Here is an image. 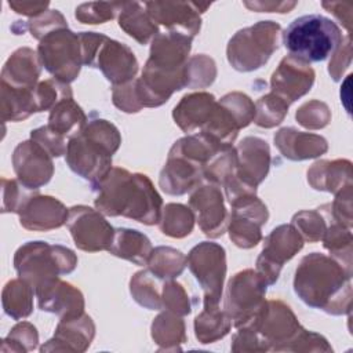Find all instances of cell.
<instances>
[{
    "instance_id": "cell-16",
    "label": "cell",
    "mask_w": 353,
    "mask_h": 353,
    "mask_svg": "<svg viewBox=\"0 0 353 353\" xmlns=\"http://www.w3.org/2000/svg\"><path fill=\"white\" fill-rule=\"evenodd\" d=\"M189 205L205 236L215 239L225 233L228 211L218 185L207 183L194 188L189 199Z\"/></svg>"
},
{
    "instance_id": "cell-5",
    "label": "cell",
    "mask_w": 353,
    "mask_h": 353,
    "mask_svg": "<svg viewBox=\"0 0 353 353\" xmlns=\"http://www.w3.org/2000/svg\"><path fill=\"white\" fill-rule=\"evenodd\" d=\"M76 265L77 256L72 250L46 241H28L14 255V268L18 276L33 288L47 280L73 272Z\"/></svg>"
},
{
    "instance_id": "cell-47",
    "label": "cell",
    "mask_w": 353,
    "mask_h": 353,
    "mask_svg": "<svg viewBox=\"0 0 353 353\" xmlns=\"http://www.w3.org/2000/svg\"><path fill=\"white\" fill-rule=\"evenodd\" d=\"M59 28H68V25L63 15L58 10H47L28 22L30 34L39 40H41L47 33Z\"/></svg>"
},
{
    "instance_id": "cell-25",
    "label": "cell",
    "mask_w": 353,
    "mask_h": 353,
    "mask_svg": "<svg viewBox=\"0 0 353 353\" xmlns=\"http://www.w3.org/2000/svg\"><path fill=\"white\" fill-rule=\"evenodd\" d=\"M216 101L212 94L193 92L185 95L174 108L172 116L183 132H193L201 128L211 116Z\"/></svg>"
},
{
    "instance_id": "cell-4",
    "label": "cell",
    "mask_w": 353,
    "mask_h": 353,
    "mask_svg": "<svg viewBox=\"0 0 353 353\" xmlns=\"http://www.w3.org/2000/svg\"><path fill=\"white\" fill-rule=\"evenodd\" d=\"M342 40L339 26L320 14L302 15L283 32V44L290 57L307 65L325 61L336 51Z\"/></svg>"
},
{
    "instance_id": "cell-7",
    "label": "cell",
    "mask_w": 353,
    "mask_h": 353,
    "mask_svg": "<svg viewBox=\"0 0 353 353\" xmlns=\"http://www.w3.org/2000/svg\"><path fill=\"white\" fill-rule=\"evenodd\" d=\"M268 284L256 270L245 269L234 274L226 290L223 312L234 327L258 330L266 310L265 301Z\"/></svg>"
},
{
    "instance_id": "cell-48",
    "label": "cell",
    "mask_w": 353,
    "mask_h": 353,
    "mask_svg": "<svg viewBox=\"0 0 353 353\" xmlns=\"http://www.w3.org/2000/svg\"><path fill=\"white\" fill-rule=\"evenodd\" d=\"M113 103L125 113H135L142 109L137 94L135 79L120 85H113Z\"/></svg>"
},
{
    "instance_id": "cell-32",
    "label": "cell",
    "mask_w": 353,
    "mask_h": 353,
    "mask_svg": "<svg viewBox=\"0 0 353 353\" xmlns=\"http://www.w3.org/2000/svg\"><path fill=\"white\" fill-rule=\"evenodd\" d=\"M34 288L23 279L10 280L3 288V309L14 320L28 317L33 310Z\"/></svg>"
},
{
    "instance_id": "cell-45",
    "label": "cell",
    "mask_w": 353,
    "mask_h": 353,
    "mask_svg": "<svg viewBox=\"0 0 353 353\" xmlns=\"http://www.w3.org/2000/svg\"><path fill=\"white\" fill-rule=\"evenodd\" d=\"M161 302L163 307L167 310L178 314L185 316L190 313V303L189 296L183 287L172 280H165L163 285V294H161Z\"/></svg>"
},
{
    "instance_id": "cell-24",
    "label": "cell",
    "mask_w": 353,
    "mask_h": 353,
    "mask_svg": "<svg viewBox=\"0 0 353 353\" xmlns=\"http://www.w3.org/2000/svg\"><path fill=\"white\" fill-rule=\"evenodd\" d=\"M37 52L22 47L12 52L1 72V83L15 88H34L41 72Z\"/></svg>"
},
{
    "instance_id": "cell-2",
    "label": "cell",
    "mask_w": 353,
    "mask_h": 353,
    "mask_svg": "<svg viewBox=\"0 0 353 353\" xmlns=\"http://www.w3.org/2000/svg\"><path fill=\"white\" fill-rule=\"evenodd\" d=\"M352 273L331 256L312 252L302 258L295 272L294 290L310 307L330 314L350 312Z\"/></svg>"
},
{
    "instance_id": "cell-35",
    "label": "cell",
    "mask_w": 353,
    "mask_h": 353,
    "mask_svg": "<svg viewBox=\"0 0 353 353\" xmlns=\"http://www.w3.org/2000/svg\"><path fill=\"white\" fill-rule=\"evenodd\" d=\"M148 266V270H150L159 279L172 280L183 272L186 266V256L175 248L157 247L152 251Z\"/></svg>"
},
{
    "instance_id": "cell-43",
    "label": "cell",
    "mask_w": 353,
    "mask_h": 353,
    "mask_svg": "<svg viewBox=\"0 0 353 353\" xmlns=\"http://www.w3.org/2000/svg\"><path fill=\"white\" fill-rule=\"evenodd\" d=\"M123 3H84L76 8V19L81 23L97 25L113 19L120 12Z\"/></svg>"
},
{
    "instance_id": "cell-49",
    "label": "cell",
    "mask_w": 353,
    "mask_h": 353,
    "mask_svg": "<svg viewBox=\"0 0 353 353\" xmlns=\"http://www.w3.org/2000/svg\"><path fill=\"white\" fill-rule=\"evenodd\" d=\"M30 139L40 143L52 157H59L66 154L68 143L66 139L52 132L47 125L39 127L30 132Z\"/></svg>"
},
{
    "instance_id": "cell-10",
    "label": "cell",
    "mask_w": 353,
    "mask_h": 353,
    "mask_svg": "<svg viewBox=\"0 0 353 353\" xmlns=\"http://www.w3.org/2000/svg\"><path fill=\"white\" fill-rule=\"evenodd\" d=\"M186 265L204 291V303L218 305L226 274L225 250L216 243L203 241L186 256Z\"/></svg>"
},
{
    "instance_id": "cell-33",
    "label": "cell",
    "mask_w": 353,
    "mask_h": 353,
    "mask_svg": "<svg viewBox=\"0 0 353 353\" xmlns=\"http://www.w3.org/2000/svg\"><path fill=\"white\" fill-rule=\"evenodd\" d=\"M232 325V320L218 305L204 303V309L197 314L194 320L196 336L201 343H212L214 341L223 338Z\"/></svg>"
},
{
    "instance_id": "cell-51",
    "label": "cell",
    "mask_w": 353,
    "mask_h": 353,
    "mask_svg": "<svg viewBox=\"0 0 353 353\" xmlns=\"http://www.w3.org/2000/svg\"><path fill=\"white\" fill-rule=\"evenodd\" d=\"M350 55H352V46H350V36H347L345 40H342V43L339 44V47L332 55V61L330 62L328 72L335 81L341 79L343 70L350 65Z\"/></svg>"
},
{
    "instance_id": "cell-17",
    "label": "cell",
    "mask_w": 353,
    "mask_h": 353,
    "mask_svg": "<svg viewBox=\"0 0 353 353\" xmlns=\"http://www.w3.org/2000/svg\"><path fill=\"white\" fill-rule=\"evenodd\" d=\"M203 168L204 164L172 145L167 163L160 172V188L168 194H185L199 186L203 178Z\"/></svg>"
},
{
    "instance_id": "cell-38",
    "label": "cell",
    "mask_w": 353,
    "mask_h": 353,
    "mask_svg": "<svg viewBox=\"0 0 353 353\" xmlns=\"http://www.w3.org/2000/svg\"><path fill=\"white\" fill-rule=\"evenodd\" d=\"M288 103L273 92L259 98L255 103V124L263 128H272L283 121L288 112Z\"/></svg>"
},
{
    "instance_id": "cell-13",
    "label": "cell",
    "mask_w": 353,
    "mask_h": 353,
    "mask_svg": "<svg viewBox=\"0 0 353 353\" xmlns=\"http://www.w3.org/2000/svg\"><path fill=\"white\" fill-rule=\"evenodd\" d=\"M152 21L167 32L181 33L193 39L201 26L200 14L210 4L183 3V1H148L143 3Z\"/></svg>"
},
{
    "instance_id": "cell-50",
    "label": "cell",
    "mask_w": 353,
    "mask_h": 353,
    "mask_svg": "<svg viewBox=\"0 0 353 353\" xmlns=\"http://www.w3.org/2000/svg\"><path fill=\"white\" fill-rule=\"evenodd\" d=\"M6 342H14V343H21V349L22 352H28L36 347L37 342H39V336L36 332V328L30 324V323H21L17 324L10 334L4 338Z\"/></svg>"
},
{
    "instance_id": "cell-52",
    "label": "cell",
    "mask_w": 353,
    "mask_h": 353,
    "mask_svg": "<svg viewBox=\"0 0 353 353\" xmlns=\"http://www.w3.org/2000/svg\"><path fill=\"white\" fill-rule=\"evenodd\" d=\"M245 7H248L250 10L254 11H259V12H288L290 10H292L296 3L291 1V3H285V1H254V3H244Z\"/></svg>"
},
{
    "instance_id": "cell-46",
    "label": "cell",
    "mask_w": 353,
    "mask_h": 353,
    "mask_svg": "<svg viewBox=\"0 0 353 353\" xmlns=\"http://www.w3.org/2000/svg\"><path fill=\"white\" fill-rule=\"evenodd\" d=\"M237 119L240 127H247L255 119V103L241 92H230L219 99Z\"/></svg>"
},
{
    "instance_id": "cell-42",
    "label": "cell",
    "mask_w": 353,
    "mask_h": 353,
    "mask_svg": "<svg viewBox=\"0 0 353 353\" xmlns=\"http://www.w3.org/2000/svg\"><path fill=\"white\" fill-rule=\"evenodd\" d=\"M291 225L309 243L320 241L325 232V219L319 211H301L292 216Z\"/></svg>"
},
{
    "instance_id": "cell-40",
    "label": "cell",
    "mask_w": 353,
    "mask_h": 353,
    "mask_svg": "<svg viewBox=\"0 0 353 353\" xmlns=\"http://www.w3.org/2000/svg\"><path fill=\"white\" fill-rule=\"evenodd\" d=\"M1 192H3V205L1 212H15L19 214L23 205L39 193V190L29 189L18 179H1Z\"/></svg>"
},
{
    "instance_id": "cell-8",
    "label": "cell",
    "mask_w": 353,
    "mask_h": 353,
    "mask_svg": "<svg viewBox=\"0 0 353 353\" xmlns=\"http://www.w3.org/2000/svg\"><path fill=\"white\" fill-rule=\"evenodd\" d=\"M280 25L273 21L258 23L239 30L226 48L229 63L239 72L259 69L277 50Z\"/></svg>"
},
{
    "instance_id": "cell-53",
    "label": "cell",
    "mask_w": 353,
    "mask_h": 353,
    "mask_svg": "<svg viewBox=\"0 0 353 353\" xmlns=\"http://www.w3.org/2000/svg\"><path fill=\"white\" fill-rule=\"evenodd\" d=\"M8 6L18 14L28 15V17H37L47 11L48 3L47 1H8Z\"/></svg>"
},
{
    "instance_id": "cell-44",
    "label": "cell",
    "mask_w": 353,
    "mask_h": 353,
    "mask_svg": "<svg viewBox=\"0 0 353 353\" xmlns=\"http://www.w3.org/2000/svg\"><path fill=\"white\" fill-rule=\"evenodd\" d=\"M298 123L306 128L317 130L323 128L330 123V109L324 102L310 101L303 103L295 114Z\"/></svg>"
},
{
    "instance_id": "cell-23",
    "label": "cell",
    "mask_w": 353,
    "mask_h": 353,
    "mask_svg": "<svg viewBox=\"0 0 353 353\" xmlns=\"http://www.w3.org/2000/svg\"><path fill=\"white\" fill-rule=\"evenodd\" d=\"M274 143L281 154L290 160H306L327 152V141L316 134L296 131L295 128H281L274 135Z\"/></svg>"
},
{
    "instance_id": "cell-3",
    "label": "cell",
    "mask_w": 353,
    "mask_h": 353,
    "mask_svg": "<svg viewBox=\"0 0 353 353\" xmlns=\"http://www.w3.org/2000/svg\"><path fill=\"white\" fill-rule=\"evenodd\" d=\"M121 143L119 130L103 119L88 121L68 141L69 168L95 188L112 170V156Z\"/></svg>"
},
{
    "instance_id": "cell-15",
    "label": "cell",
    "mask_w": 353,
    "mask_h": 353,
    "mask_svg": "<svg viewBox=\"0 0 353 353\" xmlns=\"http://www.w3.org/2000/svg\"><path fill=\"white\" fill-rule=\"evenodd\" d=\"M51 157L52 156L33 139L18 143L12 153V165L17 179L29 189L39 190L54 174Z\"/></svg>"
},
{
    "instance_id": "cell-28",
    "label": "cell",
    "mask_w": 353,
    "mask_h": 353,
    "mask_svg": "<svg viewBox=\"0 0 353 353\" xmlns=\"http://www.w3.org/2000/svg\"><path fill=\"white\" fill-rule=\"evenodd\" d=\"M94 323L90 316L80 314L70 319H61L54 338L50 342L63 343L61 350H85L94 338Z\"/></svg>"
},
{
    "instance_id": "cell-21",
    "label": "cell",
    "mask_w": 353,
    "mask_h": 353,
    "mask_svg": "<svg viewBox=\"0 0 353 353\" xmlns=\"http://www.w3.org/2000/svg\"><path fill=\"white\" fill-rule=\"evenodd\" d=\"M236 176L256 188L268 175L270 165V150L268 143L256 137L244 138L237 149Z\"/></svg>"
},
{
    "instance_id": "cell-18",
    "label": "cell",
    "mask_w": 353,
    "mask_h": 353,
    "mask_svg": "<svg viewBox=\"0 0 353 353\" xmlns=\"http://www.w3.org/2000/svg\"><path fill=\"white\" fill-rule=\"evenodd\" d=\"M39 307L44 312L58 314L61 319H70L84 313L83 294L72 284L59 277L47 280L34 288Z\"/></svg>"
},
{
    "instance_id": "cell-34",
    "label": "cell",
    "mask_w": 353,
    "mask_h": 353,
    "mask_svg": "<svg viewBox=\"0 0 353 353\" xmlns=\"http://www.w3.org/2000/svg\"><path fill=\"white\" fill-rule=\"evenodd\" d=\"M165 280L159 279L150 270H142L132 276L130 283V290L132 298L143 307L150 310H161V294Z\"/></svg>"
},
{
    "instance_id": "cell-26",
    "label": "cell",
    "mask_w": 353,
    "mask_h": 353,
    "mask_svg": "<svg viewBox=\"0 0 353 353\" xmlns=\"http://www.w3.org/2000/svg\"><path fill=\"white\" fill-rule=\"evenodd\" d=\"M307 181L317 190L332 192L336 194L352 186L350 161H317L307 171Z\"/></svg>"
},
{
    "instance_id": "cell-1",
    "label": "cell",
    "mask_w": 353,
    "mask_h": 353,
    "mask_svg": "<svg viewBox=\"0 0 353 353\" xmlns=\"http://www.w3.org/2000/svg\"><path fill=\"white\" fill-rule=\"evenodd\" d=\"M92 189L97 192L95 207L103 215H123L145 225L160 221L163 200L143 174L114 167Z\"/></svg>"
},
{
    "instance_id": "cell-37",
    "label": "cell",
    "mask_w": 353,
    "mask_h": 353,
    "mask_svg": "<svg viewBox=\"0 0 353 353\" xmlns=\"http://www.w3.org/2000/svg\"><path fill=\"white\" fill-rule=\"evenodd\" d=\"M152 336L159 345H164V349H168V345L183 343L185 336V324L172 312H165L159 314L152 324Z\"/></svg>"
},
{
    "instance_id": "cell-27",
    "label": "cell",
    "mask_w": 353,
    "mask_h": 353,
    "mask_svg": "<svg viewBox=\"0 0 353 353\" xmlns=\"http://www.w3.org/2000/svg\"><path fill=\"white\" fill-rule=\"evenodd\" d=\"M114 256L127 259L138 266L148 265L153 251L150 240L135 229L119 228L114 230L112 244L108 250Z\"/></svg>"
},
{
    "instance_id": "cell-41",
    "label": "cell",
    "mask_w": 353,
    "mask_h": 353,
    "mask_svg": "<svg viewBox=\"0 0 353 353\" xmlns=\"http://www.w3.org/2000/svg\"><path fill=\"white\" fill-rule=\"evenodd\" d=\"M215 76H216L215 62L207 55L192 57L186 63L188 87L204 88L215 80Z\"/></svg>"
},
{
    "instance_id": "cell-20",
    "label": "cell",
    "mask_w": 353,
    "mask_h": 353,
    "mask_svg": "<svg viewBox=\"0 0 353 353\" xmlns=\"http://www.w3.org/2000/svg\"><path fill=\"white\" fill-rule=\"evenodd\" d=\"M301 330V324L287 305L281 301H268L265 316L256 332L268 349H270L272 345L276 346V343H280L276 350H283Z\"/></svg>"
},
{
    "instance_id": "cell-9",
    "label": "cell",
    "mask_w": 353,
    "mask_h": 353,
    "mask_svg": "<svg viewBox=\"0 0 353 353\" xmlns=\"http://www.w3.org/2000/svg\"><path fill=\"white\" fill-rule=\"evenodd\" d=\"M37 55L54 79L69 84L79 76L83 63L79 33L68 28L47 33L37 46Z\"/></svg>"
},
{
    "instance_id": "cell-14",
    "label": "cell",
    "mask_w": 353,
    "mask_h": 353,
    "mask_svg": "<svg viewBox=\"0 0 353 353\" xmlns=\"http://www.w3.org/2000/svg\"><path fill=\"white\" fill-rule=\"evenodd\" d=\"M266 205L255 196L243 199L232 205L229 237L240 248H251L261 239V226L268 221Z\"/></svg>"
},
{
    "instance_id": "cell-39",
    "label": "cell",
    "mask_w": 353,
    "mask_h": 353,
    "mask_svg": "<svg viewBox=\"0 0 353 353\" xmlns=\"http://www.w3.org/2000/svg\"><path fill=\"white\" fill-rule=\"evenodd\" d=\"M65 98H73V92L68 83L59 81L57 79L40 81L34 88L36 112L51 110Z\"/></svg>"
},
{
    "instance_id": "cell-31",
    "label": "cell",
    "mask_w": 353,
    "mask_h": 353,
    "mask_svg": "<svg viewBox=\"0 0 353 353\" xmlns=\"http://www.w3.org/2000/svg\"><path fill=\"white\" fill-rule=\"evenodd\" d=\"M34 88H15L1 83V117L4 121L25 120L36 113Z\"/></svg>"
},
{
    "instance_id": "cell-29",
    "label": "cell",
    "mask_w": 353,
    "mask_h": 353,
    "mask_svg": "<svg viewBox=\"0 0 353 353\" xmlns=\"http://www.w3.org/2000/svg\"><path fill=\"white\" fill-rule=\"evenodd\" d=\"M119 26L141 44H146L160 33L145 6L138 1H123L119 12Z\"/></svg>"
},
{
    "instance_id": "cell-36",
    "label": "cell",
    "mask_w": 353,
    "mask_h": 353,
    "mask_svg": "<svg viewBox=\"0 0 353 353\" xmlns=\"http://www.w3.org/2000/svg\"><path fill=\"white\" fill-rule=\"evenodd\" d=\"M194 221H196L194 214L189 207L183 204L170 203L163 208L159 223H160V230L164 234L170 237L182 239L190 234Z\"/></svg>"
},
{
    "instance_id": "cell-11",
    "label": "cell",
    "mask_w": 353,
    "mask_h": 353,
    "mask_svg": "<svg viewBox=\"0 0 353 353\" xmlns=\"http://www.w3.org/2000/svg\"><path fill=\"white\" fill-rule=\"evenodd\" d=\"M303 247V239L292 225H280L265 239L256 259V272L268 285L277 281L283 265Z\"/></svg>"
},
{
    "instance_id": "cell-22",
    "label": "cell",
    "mask_w": 353,
    "mask_h": 353,
    "mask_svg": "<svg viewBox=\"0 0 353 353\" xmlns=\"http://www.w3.org/2000/svg\"><path fill=\"white\" fill-rule=\"evenodd\" d=\"M69 210L51 196L34 194L21 210L19 222L28 230L46 232L66 223Z\"/></svg>"
},
{
    "instance_id": "cell-12",
    "label": "cell",
    "mask_w": 353,
    "mask_h": 353,
    "mask_svg": "<svg viewBox=\"0 0 353 353\" xmlns=\"http://www.w3.org/2000/svg\"><path fill=\"white\" fill-rule=\"evenodd\" d=\"M66 225L77 248L97 252L109 250L114 229L103 218L102 212L87 205H74L69 208Z\"/></svg>"
},
{
    "instance_id": "cell-30",
    "label": "cell",
    "mask_w": 353,
    "mask_h": 353,
    "mask_svg": "<svg viewBox=\"0 0 353 353\" xmlns=\"http://www.w3.org/2000/svg\"><path fill=\"white\" fill-rule=\"evenodd\" d=\"M87 124V117L83 109L73 98H65L58 102L50 113L47 127L62 138H70Z\"/></svg>"
},
{
    "instance_id": "cell-19",
    "label": "cell",
    "mask_w": 353,
    "mask_h": 353,
    "mask_svg": "<svg viewBox=\"0 0 353 353\" xmlns=\"http://www.w3.org/2000/svg\"><path fill=\"white\" fill-rule=\"evenodd\" d=\"M313 81L314 70L307 63L288 55L273 72L270 87L274 95L290 105L310 91Z\"/></svg>"
},
{
    "instance_id": "cell-6",
    "label": "cell",
    "mask_w": 353,
    "mask_h": 353,
    "mask_svg": "<svg viewBox=\"0 0 353 353\" xmlns=\"http://www.w3.org/2000/svg\"><path fill=\"white\" fill-rule=\"evenodd\" d=\"M79 37L83 65L101 69L113 85L134 80L138 72V61L125 44L95 32H80Z\"/></svg>"
}]
</instances>
